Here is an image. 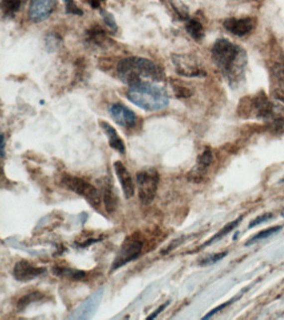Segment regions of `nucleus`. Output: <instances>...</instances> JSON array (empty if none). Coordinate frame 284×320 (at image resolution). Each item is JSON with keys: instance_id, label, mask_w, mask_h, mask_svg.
I'll return each instance as SVG.
<instances>
[{"instance_id": "nucleus-1", "label": "nucleus", "mask_w": 284, "mask_h": 320, "mask_svg": "<svg viewBox=\"0 0 284 320\" xmlns=\"http://www.w3.org/2000/svg\"><path fill=\"white\" fill-rule=\"evenodd\" d=\"M212 57L230 86H239L244 79L248 56L244 48L226 38L216 41Z\"/></svg>"}, {"instance_id": "nucleus-2", "label": "nucleus", "mask_w": 284, "mask_h": 320, "mask_svg": "<svg viewBox=\"0 0 284 320\" xmlns=\"http://www.w3.org/2000/svg\"><path fill=\"white\" fill-rule=\"evenodd\" d=\"M117 72L120 79L129 86L143 82V79L155 82L164 79V72L157 64L142 57H128L120 60Z\"/></svg>"}, {"instance_id": "nucleus-3", "label": "nucleus", "mask_w": 284, "mask_h": 320, "mask_svg": "<svg viewBox=\"0 0 284 320\" xmlns=\"http://www.w3.org/2000/svg\"><path fill=\"white\" fill-rule=\"evenodd\" d=\"M127 98L131 103L146 111H158L169 104L165 89L154 82L143 81L131 85L128 89Z\"/></svg>"}, {"instance_id": "nucleus-4", "label": "nucleus", "mask_w": 284, "mask_h": 320, "mask_svg": "<svg viewBox=\"0 0 284 320\" xmlns=\"http://www.w3.org/2000/svg\"><path fill=\"white\" fill-rule=\"evenodd\" d=\"M143 248V239L140 234L135 233L125 238L120 246L110 269V272L115 271L140 257Z\"/></svg>"}, {"instance_id": "nucleus-5", "label": "nucleus", "mask_w": 284, "mask_h": 320, "mask_svg": "<svg viewBox=\"0 0 284 320\" xmlns=\"http://www.w3.org/2000/svg\"><path fill=\"white\" fill-rule=\"evenodd\" d=\"M139 198L143 205H148L154 200L159 183V174L155 168H147L138 172Z\"/></svg>"}, {"instance_id": "nucleus-6", "label": "nucleus", "mask_w": 284, "mask_h": 320, "mask_svg": "<svg viewBox=\"0 0 284 320\" xmlns=\"http://www.w3.org/2000/svg\"><path fill=\"white\" fill-rule=\"evenodd\" d=\"M62 183L68 189L82 196L89 202L93 208H99L101 204L100 194L93 184L76 176L66 174L62 178Z\"/></svg>"}, {"instance_id": "nucleus-7", "label": "nucleus", "mask_w": 284, "mask_h": 320, "mask_svg": "<svg viewBox=\"0 0 284 320\" xmlns=\"http://www.w3.org/2000/svg\"><path fill=\"white\" fill-rule=\"evenodd\" d=\"M173 64L179 75L188 78H203L207 75L202 64L195 57L189 54H174Z\"/></svg>"}, {"instance_id": "nucleus-8", "label": "nucleus", "mask_w": 284, "mask_h": 320, "mask_svg": "<svg viewBox=\"0 0 284 320\" xmlns=\"http://www.w3.org/2000/svg\"><path fill=\"white\" fill-rule=\"evenodd\" d=\"M104 289H99L87 298L74 312L68 317V320H89L94 317L99 309L102 299L104 297Z\"/></svg>"}, {"instance_id": "nucleus-9", "label": "nucleus", "mask_w": 284, "mask_h": 320, "mask_svg": "<svg viewBox=\"0 0 284 320\" xmlns=\"http://www.w3.org/2000/svg\"><path fill=\"white\" fill-rule=\"evenodd\" d=\"M58 0H31L28 18L33 23H41L50 17L55 10Z\"/></svg>"}, {"instance_id": "nucleus-10", "label": "nucleus", "mask_w": 284, "mask_h": 320, "mask_svg": "<svg viewBox=\"0 0 284 320\" xmlns=\"http://www.w3.org/2000/svg\"><path fill=\"white\" fill-rule=\"evenodd\" d=\"M46 272L45 268L33 265L27 260L17 262L13 267V278L18 282H28Z\"/></svg>"}, {"instance_id": "nucleus-11", "label": "nucleus", "mask_w": 284, "mask_h": 320, "mask_svg": "<svg viewBox=\"0 0 284 320\" xmlns=\"http://www.w3.org/2000/svg\"><path fill=\"white\" fill-rule=\"evenodd\" d=\"M109 110L111 117L120 126L131 129L136 125L137 116L132 110L125 106V104L115 103L110 105Z\"/></svg>"}, {"instance_id": "nucleus-12", "label": "nucleus", "mask_w": 284, "mask_h": 320, "mask_svg": "<svg viewBox=\"0 0 284 320\" xmlns=\"http://www.w3.org/2000/svg\"><path fill=\"white\" fill-rule=\"evenodd\" d=\"M114 168H115V173L117 175L118 179L120 181L121 187H122L123 192L125 194V198H132L135 195V183L133 180L132 176L130 174V171L125 167V164L120 162L116 161L114 163Z\"/></svg>"}, {"instance_id": "nucleus-13", "label": "nucleus", "mask_w": 284, "mask_h": 320, "mask_svg": "<svg viewBox=\"0 0 284 320\" xmlns=\"http://www.w3.org/2000/svg\"><path fill=\"white\" fill-rule=\"evenodd\" d=\"M223 25L226 30L239 37L249 34L254 28V23L250 18H226Z\"/></svg>"}, {"instance_id": "nucleus-14", "label": "nucleus", "mask_w": 284, "mask_h": 320, "mask_svg": "<svg viewBox=\"0 0 284 320\" xmlns=\"http://www.w3.org/2000/svg\"><path fill=\"white\" fill-rule=\"evenodd\" d=\"M99 125L103 129L105 135L108 137L110 147L118 151L120 154L125 155V151H126L125 143L123 141L122 139L120 137L117 130H115V128L113 127L109 123L106 122V121H100Z\"/></svg>"}, {"instance_id": "nucleus-15", "label": "nucleus", "mask_w": 284, "mask_h": 320, "mask_svg": "<svg viewBox=\"0 0 284 320\" xmlns=\"http://www.w3.org/2000/svg\"><path fill=\"white\" fill-rule=\"evenodd\" d=\"M87 40L94 45L104 47L111 39H109L104 28L99 25H94L87 31Z\"/></svg>"}, {"instance_id": "nucleus-16", "label": "nucleus", "mask_w": 284, "mask_h": 320, "mask_svg": "<svg viewBox=\"0 0 284 320\" xmlns=\"http://www.w3.org/2000/svg\"><path fill=\"white\" fill-rule=\"evenodd\" d=\"M53 275L59 278H64L69 280H81L86 276V272L83 270H75L69 267L53 266L52 268Z\"/></svg>"}, {"instance_id": "nucleus-17", "label": "nucleus", "mask_w": 284, "mask_h": 320, "mask_svg": "<svg viewBox=\"0 0 284 320\" xmlns=\"http://www.w3.org/2000/svg\"><path fill=\"white\" fill-rule=\"evenodd\" d=\"M104 202L107 212L109 213H115L119 204V198L113 189V186L110 184H108L104 189Z\"/></svg>"}, {"instance_id": "nucleus-18", "label": "nucleus", "mask_w": 284, "mask_h": 320, "mask_svg": "<svg viewBox=\"0 0 284 320\" xmlns=\"http://www.w3.org/2000/svg\"><path fill=\"white\" fill-rule=\"evenodd\" d=\"M186 31L196 41L202 40L204 37V28L202 23L194 18L187 20L185 26Z\"/></svg>"}, {"instance_id": "nucleus-19", "label": "nucleus", "mask_w": 284, "mask_h": 320, "mask_svg": "<svg viewBox=\"0 0 284 320\" xmlns=\"http://www.w3.org/2000/svg\"><path fill=\"white\" fill-rule=\"evenodd\" d=\"M22 0H1V12L6 18H13L20 9Z\"/></svg>"}, {"instance_id": "nucleus-20", "label": "nucleus", "mask_w": 284, "mask_h": 320, "mask_svg": "<svg viewBox=\"0 0 284 320\" xmlns=\"http://www.w3.org/2000/svg\"><path fill=\"white\" fill-rule=\"evenodd\" d=\"M44 299V295L42 293L35 291V292L28 293L23 297L20 298L17 303V310L18 312H23L26 308L32 305L33 303L38 302Z\"/></svg>"}, {"instance_id": "nucleus-21", "label": "nucleus", "mask_w": 284, "mask_h": 320, "mask_svg": "<svg viewBox=\"0 0 284 320\" xmlns=\"http://www.w3.org/2000/svg\"><path fill=\"white\" fill-rule=\"evenodd\" d=\"M242 219H243V216L239 217V219H235V220L231 222V223H229V224H226L225 226L223 227V229H221L220 231H218V233H217V234L214 235L212 239H209L207 243L203 244V248L207 246V245L213 244V242L217 241L218 239H220L221 238H223V236L227 235V234H229V232H231L233 229H235V228L240 224V222L242 221Z\"/></svg>"}, {"instance_id": "nucleus-22", "label": "nucleus", "mask_w": 284, "mask_h": 320, "mask_svg": "<svg viewBox=\"0 0 284 320\" xmlns=\"http://www.w3.org/2000/svg\"><path fill=\"white\" fill-rule=\"evenodd\" d=\"M170 4L181 20L189 19V10H188V6L181 0H170Z\"/></svg>"}, {"instance_id": "nucleus-23", "label": "nucleus", "mask_w": 284, "mask_h": 320, "mask_svg": "<svg viewBox=\"0 0 284 320\" xmlns=\"http://www.w3.org/2000/svg\"><path fill=\"white\" fill-rule=\"evenodd\" d=\"M282 229H283V227L282 226H274L272 227V228H269V229H265V230H263V231L259 232L256 235H254L251 239H249L245 245L249 246V245H251V244H254V243H256L257 241H259V240H262V239H267V238L274 235V234L279 233Z\"/></svg>"}, {"instance_id": "nucleus-24", "label": "nucleus", "mask_w": 284, "mask_h": 320, "mask_svg": "<svg viewBox=\"0 0 284 320\" xmlns=\"http://www.w3.org/2000/svg\"><path fill=\"white\" fill-rule=\"evenodd\" d=\"M269 121V127L274 134H284V110Z\"/></svg>"}, {"instance_id": "nucleus-25", "label": "nucleus", "mask_w": 284, "mask_h": 320, "mask_svg": "<svg viewBox=\"0 0 284 320\" xmlns=\"http://www.w3.org/2000/svg\"><path fill=\"white\" fill-rule=\"evenodd\" d=\"M60 43H61V38L57 33H48V35L46 36V48H47V50L50 53L54 52L57 48H59Z\"/></svg>"}, {"instance_id": "nucleus-26", "label": "nucleus", "mask_w": 284, "mask_h": 320, "mask_svg": "<svg viewBox=\"0 0 284 320\" xmlns=\"http://www.w3.org/2000/svg\"><path fill=\"white\" fill-rule=\"evenodd\" d=\"M99 13H100V15L102 16V18L104 19V23L109 27V29L112 32H116L118 30V24L116 23V20H115V16L113 15L109 11L103 9V8L100 9Z\"/></svg>"}, {"instance_id": "nucleus-27", "label": "nucleus", "mask_w": 284, "mask_h": 320, "mask_svg": "<svg viewBox=\"0 0 284 320\" xmlns=\"http://www.w3.org/2000/svg\"><path fill=\"white\" fill-rule=\"evenodd\" d=\"M64 2L65 6V13L67 14L83 15L84 11L82 10V8H79L74 0H64Z\"/></svg>"}, {"instance_id": "nucleus-28", "label": "nucleus", "mask_w": 284, "mask_h": 320, "mask_svg": "<svg viewBox=\"0 0 284 320\" xmlns=\"http://www.w3.org/2000/svg\"><path fill=\"white\" fill-rule=\"evenodd\" d=\"M212 160H213V154H212V151L210 150H204L203 154L198 157V166L201 169H205V168H208V166L210 165V163H212Z\"/></svg>"}, {"instance_id": "nucleus-29", "label": "nucleus", "mask_w": 284, "mask_h": 320, "mask_svg": "<svg viewBox=\"0 0 284 320\" xmlns=\"http://www.w3.org/2000/svg\"><path fill=\"white\" fill-rule=\"evenodd\" d=\"M227 254H228V252H221V253L213 254V255H211V256L203 259V260L199 263V264L202 265V266L212 265V264H215L217 262L220 261L221 259L227 256Z\"/></svg>"}, {"instance_id": "nucleus-30", "label": "nucleus", "mask_w": 284, "mask_h": 320, "mask_svg": "<svg viewBox=\"0 0 284 320\" xmlns=\"http://www.w3.org/2000/svg\"><path fill=\"white\" fill-rule=\"evenodd\" d=\"M173 89L175 93L176 96L179 99H186L191 96L190 89H188L187 87L182 86L179 84H173Z\"/></svg>"}, {"instance_id": "nucleus-31", "label": "nucleus", "mask_w": 284, "mask_h": 320, "mask_svg": "<svg viewBox=\"0 0 284 320\" xmlns=\"http://www.w3.org/2000/svg\"><path fill=\"white\" fill-rule=\"evenodd\" d=\"M272 217H273V213H264V214H262L260 216L257 217L256 219L252 220L251 223L249 224V229H252V228H254L257 225L261 224L262 223L268 221L269 219H272Z\"/></svg>"}, {"instance_id": "nucleus-32", "label": "nucleus", "mask_w": 284, "mask_h": 320, "mask_svg": "<svg viewBox=\"0 0 284 320\" xmlns=\"http://www.w3.org/2000/svg\"><path fill=\"white\" fill-rule=\"evenodd\" d=\"M234 301H235L234 299V300H229L228 302L224 303L223 305H219V306L215 308V309H213L212 311L208 313V315L203 318V320H208V319H210L211 317H213V315H216V314H218V312H220L221 310H223V309L227 307V306H229V305H231L232 303H234Z\"/></svg>"}, {"instance_id": "nucleus-33", "label": "nucleus", "mask_w": 284, "mask_h": 320, "mask_svg": "<svg viewBox=\"0 0 284 320\" xmlns=\"http://www.w3.org/2000/svg\"><path fill=\"white\" fill-rule=\"evenodd\" d=\"M85 3H88L92 8L97 9L101 7L102 3H104L105 0H84Z\"/></svg>"}, {"instance_id": "nucleus-34", "label": "nucleus", "mask_w": 284, "mask_h": 320, "mask_svg": "<svg viewBox=\"0 0 284 320\" xmlns=\"http://www.w3.org/2000/svg\"><path fill=\"white\" fill-rule=\"evenodd\" d=\"M273 94H274V96L275 99H278V100L281 101L282 103H284V89H282V88L275 89Z\"/></svg>"}, {"instance_id": "nucleus-35", "label": "nucleus", "mask_w": 284, "mask_h": 320, "mask_svg": "<svg viewBox=\"0 0 284 320\" xmlns=\"http://www.w3.org/2000/svg\"><path fill=\"white\" fill-rule=\"evenodd\" d=\"M168 304H169V302L165 303L163 305H160L159 307L157 308V310H155L154 312L152 313V315L147 317V319H148V320L155 319V318L157 317V315H159L160 313H162V311L165 310V308L167 307Z\"/></svg>"}, {"instance_id": "nucleus-36", "label": "nucleus", "mask_w": 284, "mask_h": 320, "mask_svg": "<svg viewBox=\"0 0 284 320\" xmlns=\"http://www.w3.org/2000/svg\"><path fill=\"white\" fill-rule=\"evenodd\" d=\"M5 155V138L4 135H1V156L2 158L4 157Z\"/></svg>"}, {"instance_id": "nucleus-37", "label": "nucleus", "mask_w": 284, "mask_h": 320, "mask_svg": "<svg viewBox=\"0 0 284 320\" xmlns=\"http://www.w3.org/2000/svg\"><path fill=\"white\" fill-rule=\"evenodd\" d=\"M283 216L284 217V213H283Z\"/></svg>"}]
</instances>
